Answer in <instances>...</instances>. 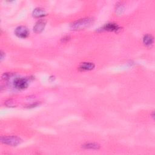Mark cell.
<instances>
[{
  "label": "cell",
  "instance_id": "1",
  "mask_svg": "<svg viewBox=\"0 0 155 155\" xmlns=\"http://www.w3.org/2000/svg\"><path fill=\"white\" fill-rule=\"evenodd\" d=\"M94 22L93 18H85L77 20L70 24V28L73 30H82L91 26Z\"/></svg>",
  "mask_w": 155,
  "mask_h": 155
},
{
  "label": "cell",
  "instance_id": "2",
  "mask_svg": "<svg viewBox=\"0 0 155 155\" xmlns=\"http://www.w3.org/2000/svg\"><path fill=\"white\" fill-rule=\"evenodd\" d=\"M1 141L2 143L10 145V146H17L21 143L22 140L15 136H1Z\"/></svg>",
  "mask_w": 155,
  "mask_h": 155
},
{
  "label": "cell",
  "instance_id": "3",
  "mask_svg": "<svg viewBox=\"0 0 155 155\" xmlns=\"http://www.w3.org/2000/svg\"><path fill=\"white\" fill-rule=\"evenodd\" d=\"M28 85V80L25 78H17L13 81L15 88L19 90H22L27 88Z\"/></svg>",
  "mask_w": 155,
  "mask_h": 155
},
{
  "label": "cell",
  "instance_id": "4",
  "mask_svg": "<svg viewBox=\"0 0 155 155\" xmlns=\"http://www.w3.org/2000/svg\"><path fill=\"white\" fill-rule=\"evenodd\" d=\"M15 34L20 38H26L29 36L30 32L28 28L24 25H21L16 28Z\"/></svg>",
  "mask_w": 155,
  "mask_h": 155
},
{
  "label": "cell",
  "instance_id": "5",
  "mask_svg": "<svg viewBox=\"0 0 155 155\" xmlns=\"http://www.w3.org/2000/svg\"><path fill=\"white\" fill-rule=\"evenodd\" d=\"M101 30H105V31H108L117 32L120 30V27L116 23L110 22V23H107V24H105L101 28Z\"/></svg>",
  "mask_w": 155,
  "mask_h": 155
},
{
  "label": "cell",
  "instance_id": "6",
  "mask_svg": "<svg viewBox=\"0 0 155 155\" xmlns=\"http://www.w3.org/2000/svg\"><path fill=\"white\" fill-rule=\"evenodd\" d=\"M46 25V21L45 19H39L37 22L35 24V25L33 26V31L36 33H41Z\"/></svg>",
  "mask_w": 155,
  "mask_h": 155
},
{
  "label": "cell",
  "instance_id": "7",
  "mask_svg": "<svg viewBox=\"0 0 155 155\" xmlns=\"http://www.w3.org/2000/svg\"><path fill=\"white\" fill-rule=\"evenodd\" d=\"M95 67V65L93 62H84L81 63L79 68L82 71H89L93 70Z\"/></svg>",
  "mask_w": 155,
  "mask_h": 155
},
{
  "label": "cell",
  "instance_id": "8",
  "mask_svg": "<svg viewBox=\"0 0 155 155\" xmlns=\"http://www.w3.org/2000/svg\"><path fill=\"white\" fill-rule=\"evenodd\" d=\"M32 15L33 16H34L35 18H39L45 16V15H47V13L44 8H42L41 7H37L33 10Z\"/></svg>",
  "mask_w": 155,
  "mask_h": 155
},
{
  "label": "cell",
  "instance_id": "9",
  "mask_svg": "<svg viewBox=\"0 0 155 155\" xmlns=\"http://www.w3.org/2000/svg\"><path fill=\"white\" fill-rule=\"evenodd\" d=\"M154 42V38L150 34H146L143 37V43L147 47H150Z\"/></svg>",
  "mask_w": 155,
  "mask_h": 155
},
{
  "label": "cell",
  "instance_id": "10",
  "mask_svg": "<svg viewBox=\"0 0 155 155\" xmlns=\"http://www.w3.org/2000/svg\"><path fill=\"white\" fill-rule=\"evenodd\" d=\"M82 147L84 149H93V150H97L99 149L101 145L99 143H94V142H90L83 144Z\"/></svg>",
  "mask_w": 155,
  "mask_h": 155
},
{
  "label": "cell",
  "instance_id": "11",
  "mask_svg": "<svg viewBox=\"0 0 155 155\" xmlns=\"http://www.w3.org/2000/svg\"><path fill=\"white\" fill-rule=\"evenodd\" d=\"M124 11H125V7L122 4H120L119 5H117V7L116 9V12L117 14L121 15L124 12Z\"/></svg>",
  "mask_w": 155,
  "mask_h": 155
},
{
  "label": "cell",
  "instance_id": "12",
  "mask_svg": "<svg viewBox=\"0 0 155 155\" xmlns=\"http://www.w3.org/2000/svg\"><path fill=\"white\" fill-rule=\"evenodd\" d=\"M5 105L8 107H15L16 105H15V102L12 100V99H9L8 101H7L5 103Z\"/></svg>",
  "mask_w": 155,
  "mask_h": 155
},
{
  "label": "cell",
  "instance_id": "13",
  "mask_svg": "<svg viewBox=\"0 0 155 155\" xmlns=\"http://www.w3.org/2000/svg\"><path fill=\"white\" fill-rule=\"evenodd\" d=\"M69 39H70V37L69 36H65V37H64L63 38H62L61 41L63 42H65L68 41Z\"/></svg>",
  "mask_w": 155,
  "mask_h": 155
},
{
  "label": "cell",
  "instance_id": "14",
  "mask_svg": "<svg viewBox=\"0 0 155 155\" xmlns=\"http://www.w3.org/2000/svg\"><path fill=\"white\" fill-rule=\"evenodd\" d=\"M0 54H1V61H2V59H3L5 58V54L4 52H3V51L1 50Z\"/></svg>",
  "mask_w": 155,
  "mask_h": 155
}]
</instances>
